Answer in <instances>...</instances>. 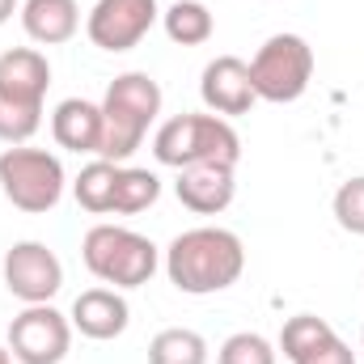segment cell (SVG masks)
<instances>
[{"mask_svg": "<svg viewBox=\"0 0 364 364\" xmlns=\"http://www.w3.org/2000/svg\"><path fill=\"white\" fill-rule=\"evenodd\" d=\"M51 136L68 153H102V106L85 97H64L51 114Z\"/></svg>", "mask_w": 364, "mask_h": 364, "instance_id": "cell-15", "label": "cell"}, {"mask_svg": "<svg viewBox=\"0 0 364 364\" xmlns=\"http://www.w3.org/2000/svg\"><path fill=\"white\" fill-rule=\"evenodd\" d=\"M13 13H17V0H0V26H4Z\"/></svg>", "mask_w": 364, "mask_h": 364, "instance_id": "cell-24", "label": "cell"}, {"mask_svg": "<svg viewBox=\"0 0 364 364\" xmlns=\"http://www.w3.org/2000/svg\"><path fill=\"white\" fill-rule=\"evenodd\" d=\"M0 364H13V352L9 348H0Z\"/></svg>", "mask_w": 364, "mask_h": 364, "instance_id": "cell-25", "label": "cell"}, {"mask_svg": "<svg viewBox=\"0 0 364 364\" xmlns=\"http://www.w3.org/2000/svg\"><path fill=\"white\" fill-rule=\"evenodd\" d=\"M73 348V318L55 305H26L9 322V352L17 364H60Z\"/></svg>", "mask_w": 364, "mask_h": 364, "instance_id": "cell-7", "label": "cell"}, {"mask_svg": "<svg viewBox=\"0 0 364 364\" xmlns=\"http://www.w3.org/2000/svg\"><path fill=\"white\" fill-rule=\"evenodd\" d=\"M246 272V246L237 233L216 229V225H199L186 229L170 242L166 250V275L170 284L186 296H212L233 288Z\"/></svg>", "mask_w": 364, "mask_h": 364, "instance_id": "cell-1", "label": "cell"}, {"mask_svg": "<svg viewBox=\"0 0 364 364\" xmlns=\"http://www.w3.org/2000/svg\"><path fill=\"white\" fill-rule=\"evenodd\" d=\"M279 352L292 364H356V352L318 314H296L279 331Z\"/></svg>", "mask_w": 364, "mask_h": 364, "instance_id": "cell-10", "label": "cell"}, {"mask_svg": "<svg viewBox=\"0 0 364 364\" xmlns=\"http://www.w3.org/2000/svg\"><path fill=\"white\" fill-rule=\"evenodd\" d=\"M216 364H275V348L255 331H237L220 343Z\"/></svg>", "mask_w": 364, "mask_h": 364, "instance_id": "cell-22", "label": "cell"}, {"mask_svg": "<svg viewBox=\"0 0 364 364\" xmlns=\"http://www.w3.org/2000/svg\"><path fill=\"white\" fill-rule=\"evenodd\" d=\"M47 85H51V64H47L43 51H34V47H13V51L0 55V97L43 106Z\"/></svg>", "mask_w": 364, "mask_h": 364, "instance_id": "cell-14", "label": "cell"}, {"mask_svg": "<svg viewBox=\"0 0 364 364\" xmlns=\"http://www.w3.org/2000/svg\"><path fill=\"white\" fill-rule=\"evenodd\" d=\"M360 339H364V331H360Z\"/></svg>", "mask_w": 364, "mask_h": 364, "instance_id": "cell-26", "label": "cell"}, {"mask_svg": "<svg viewBox=\"0 0 364 364\" xmlns=\"http://www.w3.org/2000/svg\"><path fill=\"white\" fill-rule=\"evenodd\" d=\"M4 288L21 305H51V296L64 288V263L43 242H13L4 255Z\"/></svg>", "mask_w": 364, "mask_h": 364, "instance_id": "cell-8", "label": "cell"}, {"mask_svg": "<svg viewBox=\"0 0 364 364\" xmlns=\"http://www.w3.org/2000/svg\"><path fill=\"white\" fill-rule=\"evenodd\" d=\"M149 364H208V339L186 326H166L149 343Z\"/></svg>", "mask_w": 364, "mask_h": 364, "instance_id": "cell-19", "label": "cell"}, {"mask_svg": "<svg viewBox=\"0 0 364 364\" xmlns=\"http://www.w3.org/2000/svg\"><path fill=\"white\" fill-rule=\"evenodd\" d=\"M21 30L38 47H60L81 30V9H77V0H26Z\"/></svg>", "mask_w": 364, "mask_h": 364, "instance_id": "cell-16", "label": "cell"}, {"mask_svg": "<svg viewBox=\"0 0 364 364\" xmlns=\"http://www.w3.org/2000/svg\"><path fill=\"white\" fill-rule=\"evenodd\" d=\"M38 127H43V106L0 97V140L4 144H26Z\"/></svg>", "mask_w": 364, "mask_h": 364, "instance_id": "cell-21", "label": "cell"}, {"mask_svg": "<svg viewBox=\"0 0 364 364\" xmlns=\"http://www.w3.org/2000/svg\"><path fill=\"white\" fill-rule=\"evenodd\" d=\"M161 9L157 0H97L85 17V34L102 51H132L144 43V34L157 26Z\"/></svg>", "mask_w": 364, "mask_h": 364, "instance_id": "cell-9", "label": "cell"}, {"mask_svg": "<svg viewBox=\"0 0 364 364\" xmlns=\"http://www.w3.org/2000/svg\"><path fill=\"white\" fill-rule=\"evenodd\" d=\"M161 26H166L170 43H178V47H203L216 34V17L203 0H174L161 13Z\"/></svg>", "mask_w": 364, "mask_h": 364, "instance_id": "cell-17", "label": "cell"}, {"mask_svg": "<svg viewBox=\"0 0 364 364\" xmlns=\"http://www.w3.org/2000/svg\"><path fill=\"white\" fill-rule=\"evenodd\" d=\"M73 331H81L93 343H110L127 331L132 322V309L127 301L119 296V288H85L77 301H73Z\"/></svg>", "mask_w": 364, "mask_h": 364, "instance_id": "cell-12", "label": "cell"}, {"mask_svg": "<svg viewBox=\"0 0 364 364\" xmlns=\"http://www.w3.org/2000/svg\"><path fill=\"white\" fill-rule=\"evenodd\" d=\"M114 178H119V166L114 161H106V157H97L90 161L77 182H73V195H77V203L93 212V216H106L110 208H114Z\"/></svg>", "mask_w": 364, "mask_h": 364, "instance_id": "cell-20", "label": "cell"}, {"mask_svg": "<svg viewBox=\"0 0 364 364\" xmlns=\"http://www.w3.org/2000/svg\"><path fill=\"white\" fill-rule=\"evenodd\" d=\"M199 97L212 114L220 119H237V114H250V106L259 102V93L250 85V64L237 60V55H216L203 77H199Z\"/></svg>", "mask_w": 364, "mask_h": 364, "instance_id": "cell-11", "label": "cell"}, {"mask_svg": "<svg viewBox=\"0 0 364 364\" xmlns=\"http://www.w3.org/2000/svg\"><path fill=\"white\" fill-rule=\"evenodd\" d=\"M161 199V178L153 170H140V166H119V178H114V216H136L144 208H153Z\"/></svg>", "mask_w": 364, "mask_h": 364, "instance_id": "cell-18", "label": "cell"}, {"mask_svg": "<svg viewBox=\"0 0 364 364\" xmlns=\"http://www.w3.org/2000/svg\"><path fill=\"white\" fill-rule=\"evenodd\" d=\"M174 195L195 216H220L233 203V195H237L233 166H191V170H178Z\"/></svg>", "mask_w": 364, "mask_h": 364, "instance_id": "cell-13", "label": "cell"}, {"mask_svg": "<svg viewBox=\"0 0 364 364\" xmlns=\"http://www.w3.org/2000/svg\"><path fill=\"white\" fill-rule=\"evenodd\" d=\"M335 220L343 233H356L364 237V178H348L339 191H335Z\"/></svg>", "mask_w": 364, "mask_h": 364, "instance_id": "cell-23", "label": "cell"}, {"mask_svg": "<svg viewBox=\"0 0 364 364\" xmlns=\"http://www.w3.org/2000/svg\"><path fill=\"white\" fill-rule=\"evenodd\" d=\"M161 85L149 73H123L106 85L102 97V153L106 161L123 166L149 136L153 119L161 114Z\"/></svg>", "mask_w": 364, "mask_h": 364, "instance_id": "cell-2", "label": "cell"}, {"mask_svg": "<svg viewBox=\"0 0 364 364\" xmlns=\"http://www.w3.org/2000/svg\"><path fill=\"white\" fill-rule=\"evenodd\" d=\"M314 81V47L301 34H272L250 60V85L259 102H296Z\"/></svg>", "mask_w": 364, "mask_h": 364, "instance_id": "cell-6", "label": "cell"}, {"mask_svg": "<svg viewBox=\"0 0 364 364\" xmlns=\"http://www.w3.org/2000/svg\"><path fill=\"white\" fill-rule=\"evenodd\" d=\"M153 157L170 170L191 166H233L242 161V140L229 119L220 114H174L153 136Z\"/></svg>", "mask_w": 364, "mask_h": 364, "instance_id": "cell-3", "label": "cell"}, {"mask_svg": "<svg viewBox=\"0 0 364 364\" xmlns=\"http://www.w3.org/2000/svg\"><path fill=\"white\" fill-rule=\"evenodd\" d=\"M64 161L47 149H26V144H9L0 153V191L17 212L43 216L64 199Z\"/></svg>", "mask_w": 364, "mask_h": 364, "instance_id": "cell-5", "label": "cell"}, {"mask_svg": "<svg viewBox=\"0 0 364 364\" xmlns=\"http://www.w3.org/2000/svg\"><path fill=\"white\" fill-rule=\"evenodd\" d=\"M81 259L90 267L93 279L102 284H114V288H140L149 284L161 255L157 246L136 233V229H123V225H93L81 242Z\"/></svg>", "mask_w": 364, "mask_h": 364, "instance_id": "cell-4", "label": "cell"}]
</instances>
